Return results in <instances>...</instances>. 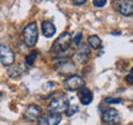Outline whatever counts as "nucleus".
<instances>
[{
  "label": "nucleus",
  "mask_w": 133,
  "mask_h": 125,
  "mask_svg": "<svg viewBox=\"0 0 133 125\" xmlns=\"http://www.w3.org/2000/svg\"><path fill=\"white\" fill-rule=\"evenodd\" d=\"M70 43H71V35L70 32H63V34L59 35L54 43L51 47V52L54 53L57 57H62L63 55L69 51L70 48Z\"/></svg>",
  "instance_id": "1"
},
{
  "label": "nucleus",
  "mask_w": 133,
  "mask_h": 125,
  "mask_svg": "<svg viewBox=\"0 0 133 125\" xmlns=\"http://www.w3.org/2000/svg\"><path fill=\"white\" fill-rule=\"evenodd\" d=\"M92 4H94L95 8H104L105 5L107 4V1H106V0H94Z\"/></svg>",
  "instance_id": "19"
},
{
  "label": "nucleus",
  "mask_w": 133,
  "mask_h": 125,
  "mask_svg": "<svg viewBox=\"0 0 133 125\" xmlns=\"http://www.w3.org/2000/svg\"><path fill=\"white\" fill-rule=\"evenodd\" d=\"M85 3H86L85 0H80V1H73V4H74V5H76V6H80V5L85 4Z\"/></svg>",
  "instance_id": "21"
},
{
  "label": "nucleus",
  "mask_w": 133,
  "mask_h": 125,
  "mask_svg": "<svg viewBox=\"0 0 133 125\" xmlns=\"http://www.w3.org/2000/svg\"><path fill=\"white\" fill-rule=\"evenodd\" d=\"M88 46L91 48H94V50H99V48H101V45H102V41H101V39H100L97 35H91V36H89L88 37Z\"/></svg>",
  "instance_id": "14"
},
{
  "label": "nucleus",
  "mask_w": 133,
  "mask_h": 125,
  "mask_svg": "<svg viewBox=\"0 0 133 125\" xmlns=\"http://www.w3.org/2000/svg\"><path fill=\"white\" fill-rule=\"evenodd\" d=\"M68 104H69L68 97H65L62 93H59L58 96H56L52 100L48 103L47 109L49 113H53V114H62V113H65Z\"/></svg>",
  "instance_id": "2"
},
{
  "label": "nucleus",
  "mask_w": 133,
  "mask_h": 125,
  "mask_svg": "<svg viewBox=\"0 0 133 125\" xmlns=\"http://www.w3.org/2000/svg\"><path fill=\"white\" fill-rule=\"evenodd\" d=\"M127 81H128L129 84H133V73H132V69L128 72V76H127Z\"/></svg>",
  "instance_id": "20"
},
{
  "label": "nucleus",
  "mask_w": 133,
  "mask_h": 125,
  "mask_svg": "<svg viewBox=\"0 0 133 125\" xmlns=\"http://www.w3.org/2000/svg\"><path fill=\"white\" fill-rule=\"evenodd\" d=\"M41 27H42L43 36L47 37V39H49V37H52V36L56 35V26H54L51 21H43Z\"/></svg>",
  "instance_id": "13"
},
{
  "label": "nucleus",
  "mask_w": 133,
  "mask_h": 125,
  "mask_svg": "<svg viewBox=\"0 0 133 125\" xmlns=\"http://www.w3.org/2000/svg\"><path fill=\"white\" fill-rule=\"evenodd\" d=\"M26 72V66H24L22 63L19 64H12L9 69V77L11 78H19L21 76H24Z\"/></svg>",
  "instance_id": "12"
},
{
  "label": "nucleus",
  "mask_w": 133,
  "mask_h": 125,
  "mask_svg": "<svg viewBox=\"0 0 133 125\" xmlns=\"http://www.w3.org/2000/svg\"><path fill=\"white\" fill-rule=\"evenodd\" d=\"M116 8L118 10V13H121L123 16H132L133 3L131 0H128V1H117L116 3Z\"/></svg>",
  "instance_id": "10"
},
{
  "label": "nucleus",
  "mask_w": 133,
  "mask_h": 125,
  "mask_svg": "<svg viewBox=\"0 0 133 125\" xmlns=\"http://www.w3.org/2000/svg\"><path fill=\"white\" fill-rule=\"evenodd\" d=\"M94 99L92 97V92L86 88V87H83L80 89V93H79V102H80L83 105H89Z\"/></svg>",
  "instance_id": "11"
},
{
  "label": "nucleus",
  "mask_w": 133,
  "mask_h": 125,
  "mask_svg": "<svg viewBox=\"0 0 133 125\" xmlns=\"http://www.w3.org/2000/svg\"><path fill=\"white\" fill-rule=\"evenodd\" d=\"M1 98H3V93L0 92V99H1Z\"/></svg>",
  "instance_id": "22"
},
{
  "label": "nucleus",
  "mask_w": 133,
  "mask_h": 125,
  "mask_svg": "<svg viewBox=\"0 0 133 125\" xmlns=\"http://www.w3.org/2000/svg\"><path fill=\"white\" fill-rule=\"evenodd\" d=\"M102 121L105 124H109V125H116L118 124L119 120H121V114L117 109L115 108H109V109H105L102 111Z\"/></svg>",
  "instance_id": "7"
},
{
  "label": "nucleus",
  "mask_w": 133,
  "mask_h": 125,
  "mask_svg": "<svg viewBox=\"0 0 133 125\" xmlns=\"http://www.w3.org/2000/svg\"><path fill=\"white\" fill-rule=\"evenodd\" d=\"M62 120V114H44L38 118L37 125H58Z\"/></svg>",
  "instance_id": "8"
},
{
  "label": "nucleus",
  "mask_w": 133,
  "mask_h": 125,
  "mask_svg": "<svg viewBox=\"0 0 133 125\" xmlns=\"http://www.w3.org/2000/svg\"><path fill=\"white\" fill-rule=\"evenodd\" d=\"M104 102L106 104H119V103H122V99L121 98H115V97H107V98H105Z\"/></svg>",
  "instance_id": "17"
},
{
  "label": "nucleus",
  "mask_w": 133,
  "mask_h": 125,
  "mask_svg": "<svg viewBox=\"0 0 133 125\" xmlns=\"http://www.w3.org/2000/svg\"><path fill=\"white\" fill-rule=\"evenodd\" d=\"M81 39H83V34L81 32H76L74 35V37H71V42L74 43V45H76V46H79L81 43Z\"/></svg>",
  "instance_id": "18"
},
{
  "label": "nucleus",
  "mask_w": 133,
  "mask_h": 125,
  "mask_svg": "<svg viewBox=\"0 0 133 125\" xmlns=\"http://www.w3.org/2000/svg\"><path fill=\"white\" fill-rule=\"evenodd\" d=\"M78 111H79V106H78V104L69 100L68 108H66V110H65V115L66 116H73L74 114H76Z\"/></svg>",
  "instance_id": "15"
},
{
  "label": "nucleus",
  "mask_w": 133,
  "mask_h": 125,
  "mask_svg": "<svg viewBox=\"0 0 133 125\" xmlns=\"http://www.w3.org/2000/svg\"><path fill=\"white\" fill-rule=\"evenodd\" d=\"M89 57H90V47L88 46V43L81 42L74 53V61H75V63H79V64H85Z\"/></svg>",
  "instance_id": "6"
},
{
  "label": "nucleus",
  "mask_w": 133,
  "mask_h": 125,
  "mask_svg": "<svg viewBox=\"0 0 133 125\" xmlns=\"http://www.w3.org/2000/svg\"><path fill=\"white\" fill-rule=\"evenodd\" d=\"M24 41L27 47H33L38 41V27L36 22H30L24 29Z\"/></svg>",
  "instance_id": "3"
},
{
  "label": "nucleus",
  "mask_w": 133,
  "mask_h": 125,
  "mask_svg": "<svg viewBox=\"0 0 133 125\" xmlns=\"http://www.w3.org/2000/svg\"><path fill=\"white\" fill-rule=\"evenodd\" d=\"M0 62L5 67H11L15 62V53L6 43H0Z\"/></svg>",
  "instance_id": "4"
},
{
  "label": "nucleus",
  "mask_w": 133,
  "mask_h": 125,
  "mask_svg": "<svg viewBox=\"0 0 133 125\" xmlns=\"http://www.w3.org/2000/svg\"><path fill=\"white\" fill-rule=\"evenodd\" d=\"M38 51H32V52H30L27 56H26V66L27 67H31V66H33V63H35V61H36V58L38 57Z\"/></svg>",
  "instance_id": "16"
},
{
  "label": "nucleus",
  "mask_w": 133,
  "mask_h": 125,
  "mask_svg": "<svg viewBox=\"0 0 133 125\" xmlns=\"http://www.w3.org/2000/svg\"><path fill=\"white\" fill-rule=\"evenodd\" d=\"M42 115V109L41 106L36 105V104H31L26 108V110L24 113V116L26 120L29 121H35V120H38V118Z\"/></svg>",
  "instance_id": "9"
},
{
  "label": "nucleus",
  "mask_w": 133,
  "mask_h": 125,
  "mask_svg": "<svg viewBox=\"0 0 133 125\" xmlns=\"http://www.w3.org/2000/svg\"><path fill=\"white\" fill-rule=\"evenodd\" d=\"M63 86H64V88H65L66 91H69V92L80 91L83 87H85V81L79 74H73V76L68 77L63 82Z\"/></svg>",
  "instance_id": "5"
}]
</instances>
